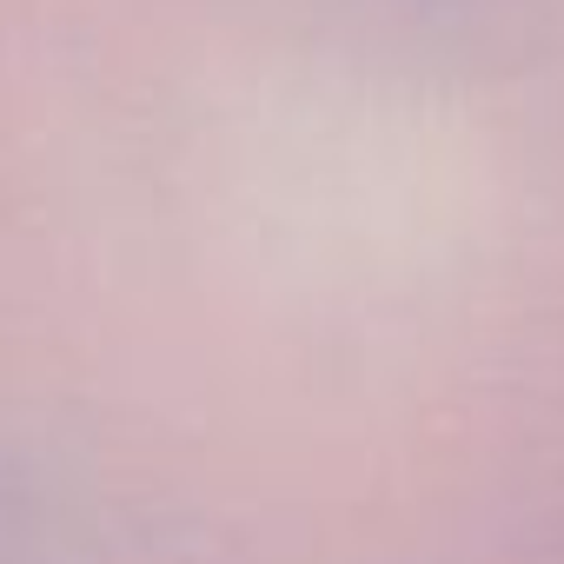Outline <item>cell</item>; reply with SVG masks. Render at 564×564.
I'll return each instance as SVG.
<instances>
[]
</instances>
